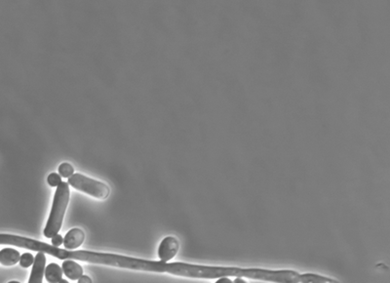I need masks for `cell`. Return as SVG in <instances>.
I'll use <instances>...</instances> for the list:
<instances>
[{"label":"cell","instance_id":"2e32d148","mask_svg":"<svg viewBox=\"0 0 390 283\" xmlns=\"http://www.w3.org/2000/svg\"><path fill=\"white\" fill-rule=\"evenodd\" d=\"M78 283H92V281L89 277L86 276H82L79 280H78Z\"/></svg>","mask_w":390,"mask_h":283},{"label":"cell","instance_id":"9c48e42d","mask_svg":"<svg viewBox=\"0 0 390 283\" xmlns=\"http://www.w3.org/2000/svg\"><path fill=\"white\" fill-rule=\"evenodd\" d=\"M20 253L13 248H4L0 251V264L3 266H14L20 261Z\"/></svg>","mask_w":390,"mask_h":283},{"label":"cell","instance_id":"ac0fdd59","mask_svg":"<svg viewBox=\"0 0 390 283\" xmlns=\"http://www.w3.org/2000/svg\"><path fill=\"white\" fill-rule=\"evenodd\" d=\"M247 283V282H245V281H244L243 279H238V278H237V279H235V280H234V283Z\"/></svg>","mask_w":390,"mask_h":283},{"label":"cell","instance_id":"ba28073f","mask_svg":"<svg viewBox=\"0 0 390 283\" xmlns=\"http://www.w3.org/2000/svg\"><path fill=\"white\" fill-rule=\"evenodd\" d=\"M64 274L72 281H77L83 276L82 267L72 260H67L63 263L62 266Z\"/></svg>","mask_w":390,"mask_h":283},{"label":"cell","instance_id":"7a4b0ae2","mask_svg":"<svg viewBox=\"0 0 390 283\" xmlns=\"http://www.w3.org/2000/svg\"><path fill=\"white\" fill-rule=\"evenodd\" d=\"M174 276L199 279V280H219L221 278H238L262 281L272 283H298L299 274L294 271L282 270L270 271L264 269H243L236 267H212L193 265L187 263H174Z\"/></svg>","mask_w":390,"mask_h":283},{"label":"cell","instance_id":"5b68a950","mask_svg":"<svg viewBox=\"0 0 390 283\" xmlns=\"http://www.w3.org/2000/svg\"><path fill=\"white\" fill-rule=\"evenodd\" d=\"M180 248V243L178 239L174 236L165 237L158 248V257L161 262L167 263L172 260L178 253Z\"/></svg>","mask_w":390,"mask_h":283},{"label":"cell","instance_id":"6da1fadb","mask_svg":"<svg viewBox=\"0 0 390 283\" xmlns=\"http://www.w3.org/2000/svg\"><path fill=\"white\" fill-rule=\"evenodd\" d=\"M0 244H9L20 248H24L31 251H37L44 254H49L61 260H76L96 265L111 266L123 269H129L134 271L151 272V273H166L171 274L172 263L146 261L132 257H126L121 255L99 253L83 250H67L60 247L47 244L35 239L23 237L13 234L0 233Z\"/></svg>","mask_w":390,"mask_h":283},{"label":"cell","instance_id":"8992f818","mask_svg":"<svg viewBox=\"0 0 390 283\" xmlns=\"http://www.w3.org/2000/svg\"><path fill=\"white\" fill-rule=\"evenodd\" d=\"M46 257L44 253L38 252L34 258V263L32 265V271L28 283H42L44 272H45Z\"/></svg>","mask_w":390,"mask_h":283},{"label":"cell","instance_id":"3957f363","mask_svg":"<svg viewBox=\"0 0 390 283\" xmlns=\"http://www.w3.org/2000/svg\"><path fill=\"white\" fill-rule=\"evenodd\" d=\"M70 185L69 183L62 182L58 187L54 196L52 210L44 229V236L52 238L59 233L62 229L66 210L70 202Z\"/></svg>","mask_w":390,"mask_h":283},{"label":"cell","instance_id":"d6986e66","mask_svg":"<svg viewBox=\"0 0 390 283\" xmlns=\"http://www.w3.org/2000/svg\"><path fill=\"white\" fill-rule=\"evenodd\" d=\"M69 283L68 281H66V280H63V279H62V280L60 281V283Z\"/></svg>","mask_w":390,"mask_h":283},{"label":"cell","instance_id":"277c9868","mask_svg":"<svg viewBox=\"0 0 390 283\" xmlns=\"http://www.w3.org/2000/svg\"><path fill=\"white\" fill-rule=\"evenodd\" d=\"M69 185L100 200L106 199L110 193V189L105 184L79 173H75L69 178Z\"/></svg>","mask_w":390,"mask_h":283},{"label":"cell","instance_id":"5bb4252c","mask_svg":"<svg viewBox=\"0 0 390 283\" xmlns=\"http://www.w3.org/2000/svg\"><path fill=\"white\" fill-rule=\"evenodd\" d=\"M47 182L51 187H58L62 183V177L58 173H52L48 176Z\"/></svg>","mask_w":390,"mask_h":283},{"label":"cell","instance_id":"7c38bea8","mask_svg":"<svg viewBox=\"0 0 390 283\" xmlns=\"http://www.w3.org/2000/svg\"><path fill=\"white\" fill-rule=\"evenodd\" d=\"M74 174V169L72 164L65 162L59 166V175L63 178H71Z\"/></svg>","mask_w":390,"mask_h":283},{"label":"cell","instance_id":"8fae6325","mask_svg":"<svg viewBox=\"0 0 390 283\" xmlns=\"http://www.w3.org/2000/svg\"><path fill=\"white\" fill-rule=\"evenodd\" d=\"M299 283H341L336 280L322 277L315 274H303L299 276Z\"/></svg>","mask_w":390,"mask_h":283},{"label":"cell","instance_id":"e0dca14e","mask_svg":"<svg viewBox=\"0 0 390 283\" xmlns=\"http://www.w3.org/2000/svg\"><path fill=\"white\" fill-rule=\"evenodd\" d=\"M233 283L228 278H221V279H219L218 281H217V283Z\"/></svg>","mask_w":390,"mask_h":283},{"label":"cell","instance_id":"ffe728a7","mask_svg":"<svg viewBox=\"0 0 390 283\" xmlns=\"http://www.w3.org/2000/svg\"><path fill=\"white\" fill-rule=\"evenodd\" d=\"M18 283V282H10V283Z\"/></svg>","mask_w":390,"mask_h":283},{"label":"cell","instance_id":"9a60e30c","mask_svg":"<svg viewBox=\"0 0 390 283\" xmlns=\"http://www.w3.org/2000/svg\"><path fill=\"white\" fill-rule=\"evenodd\" d=\"M51 239H52V245L53 246L59 247L62 244H64V237L61 234H59V233L56 234L55 236H53Z\"/></svg>","mask_w":390,"mask_h":283},{"label":"cell","instance_id":"52a82bcc","mask_svg":"<svg viewBox=\"0 0 390 283\" xmlns=\"http://www.w3.org/2000/svg\"><path fill=\"white\" fill-rule=\"evenodd\" d=\"M85 240V233L80 229L71 230L64 238V245L67 250H74L80 247Z\"/></svg>","mask_w":390,"mask_h":283},{"label":"cell","instance_id":"4fadbf2b","mask_svg":"<svg viewBox=\"0 0 390 283\" xmlns=\"http://www.w3.org/2000/svg\"><path fill=\"white\" fill-rule=\"evenodd\" d=\"M20 265L22 268H29L34 263V257L31 253H24L20 258Z\"/></svg>","mask_w":390,"mask_h":283},{"label":"cell","instance_id":"30bf717a","mask_svg":"<svg viewBox=\"0 0 390 283\" xmlns=\"http://www.w3.org/2000/svg\"><path fill=\"white\" fill-rule=\"evenodd\" d=\"M63 269L59 265L52 263L45 268V279L49 283H59L63 278Z\"/></svg>","mask_w":390,"mask_h":283}]
</instances>
